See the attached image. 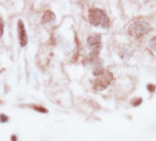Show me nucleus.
Segmentation results:
<instances>
[{"mask_svg":"<svg viewBox=\"0 0 156 141\" xmlns=\"http://www.w3.org/2000/svg\"><path fill=\"white\" fill-rule=\"evenodd\" d=\"M147 89L150 91L151 93H153V92H154V91H155L156 87H155V85H153V84H148L147 85Z\"/></svg>","mask_w":156,"mask_h":141,"instance_id":"10","label":"nucleus"},{"mask_svg":"<svg viewBox=\"0 0 156 141\" xmlns=\"http://www.w3.org/2000/svg\"><path fill=\"white\" fill-rule=\"evenodd\" d=\"M149 45H150L151 49H153L154 50V52H156V36L153 37L152 39L150 40Z\"/></svg>","mask_w":156,"mask_h":141,"instance_id":"8","label":"nucleus"},{"mask_svg":"<svg viewBox=\"0 0 156 141\" xmlns=\"http://www.w3.org/2000/svg\"><path fill=\"white\" fill-rule=\"evenodd\" d=\"M18 39L19 43H20L21 47H25L28 43V35L25 29L24 24L22 22V20H18Z\"/></svg>","mask_w":156,"mask_h":141,"instance_id":"5","label":"nucleus"},{"mask_svg":"<svg viewBox=\"0 0 156 141\" xmlns=\"http://www.w3.org/2000/svg\"><path fill=\"white\" fill-rule=\"evenodd\" d=\"M3 28H4V23H3V20L0 18V37H1L3 34Z\"/></svg>","mask_w":156,"mask_h":141,"instance_id":"11","label":"nucleus"},{"mask_svg":"<svg viewBox=\"0 0 156 141\" xmlns=\"http://www.w3.org/2000/svg\"><path fill=\"white\" fill-rule=\"evenodd\" d=\"M150 24L146 21H137L132 23L128 28V33L135 38H140L144 36L150 30Z\"/></svg>","mask_w":156,"mask_h":141,"instance_id":"2","label":"nucleus"},{"mask_svg":"<svg viewBox=\"0 0 156 141\" xmlns=\"http://www.w3.org/2000/svg\"><path fill=\"white\" fill-rule=\"evenodd\" d=\"M112 80H113L112 73L108 72V70H105V73L101 75V76H99L94 82L93 88L95 91L105 90L110 84V83L112 82Z\"/></svg>","mask_w":156,"mask_h":141,"instance_id":"3","label":"nucleus"},{"mask_svg":"<svg viewBox=\"0 0 156 141\" xmlns=\"http://www.w3.org/2000/svg\"><path fill=\"white\" fill-rule=\"evenodd\" d=\"M88 19L89 22L95 27H97L99 25H101L105 28H108L109 27V18L107 16V14L101 9H90L88 12Z\"/></svg>","mask_w":156,"mask_h":141,"instance_id":"1","label":"nucleus"},{"mask_svg":"<svg viewBox=\"0 0 156 141\" xmlns=\"http://www.w3.org/2000/svg\"><path fill=\"white\" fill-rule=\"evenodd\" d=\"M142 102V98H138L136 99L135 101H132V105H134V106H137V105L140 104V103Z\"/></svg>","mask_w":156,"mask_h":141,"instance_id":"9","label":"nucleus"},{"mask_svg":"<svg viewBox=\"0 0 156 141\" xmlns=\"http://www.w3.org/2000/svg\"><path fill=\"white\" fill-rule=\"evenodd\" d=\"M87 44L91 49V53L99 54L100 49H102L101 36L98 34H92L87 39Z\"/></svg>","mask_w":156,"mask_h":141,"instance_id":"4","label":"nucleus"},{"mask_svg":"<svg viewBox=\"0 0 156 141\" xmlns=\"http://www.w3.org/2000/svg\"><path fill=\"white\" fill-rule=\"evenodd\" d=\"M119 55L121 56L122 59L128 60L132 55V49H130L129 47H128V46H124L123 48H121V49H120Z\"/></svg>","mask_w":156,"mask_h":141,"instance_id":"6","label":"nucleus"},{"mask_svg":"<svg viewBox=\"0 0 156 141\" xmlns=\"http://www.w3.org/2000/svg\"><path fill=\"white\" fill-rule=\"evenodd\" d=\"M55 19V16L54 14L52 11H46L45 14L43 15V18H42V22L43 23H48V22H51L52 20Z\"/></svg>","mask_w":156,"mask_h":141,"instance_id":"7","label":"nucleus"}]
</instances>
